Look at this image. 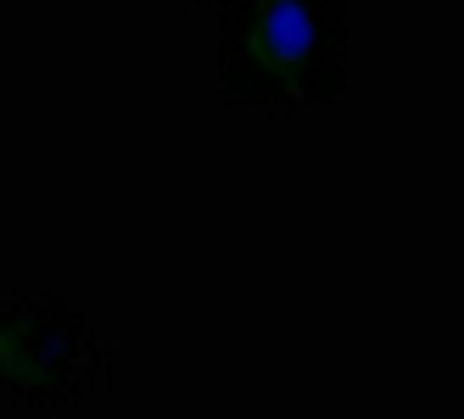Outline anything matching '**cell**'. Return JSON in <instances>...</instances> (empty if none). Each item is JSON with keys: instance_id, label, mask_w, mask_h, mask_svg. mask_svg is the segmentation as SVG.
I'll use <instances>...</instances> for the list:
<instances>
[{"instance_id": "1", "label": "cell", "mask_w": 464, "mask_h": 419, "mask_svg": "<svg viewBox=\"0 0 464 419\" xmlns=\"http://www.w3.org/2000/svg\"><path fill=\"white\" fill-rule=\"evenodd\" d=\"M319 51V23L308 0H263L252 23V56L269 68H303Z\"/></svg>"}]
</instances>
